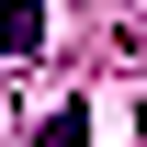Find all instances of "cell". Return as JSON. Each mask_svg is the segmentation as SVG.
Segmentation results:
<instances>
[{"mask_svg":"<svg viewBox=\"0 0 147 147\" xmlns=\"http://www.w3.org/2000/svg\"><path fill=\"white\" fill-rule=\"evenodd\" d=\"M34 147H91V113H79V102H68V113H45V136H34Z\"/></svg>","mask_w":147,"mask_h":147,"instance_id":"cell-2","label":"cell"},{"mask_svg":"<svg viewBox=\"0 0 147 147\" xmlns=\"http://www.w3.org/2000/svg\"><path fill=\"white\" fill-rule=\"evenodd\" d=\"M0 45L34 57V45H45V0H0Z\"/></svg>","mask_w":147,"mask_h":147,"instance_id":"cell-1","label":"cell"}]
</instances>
